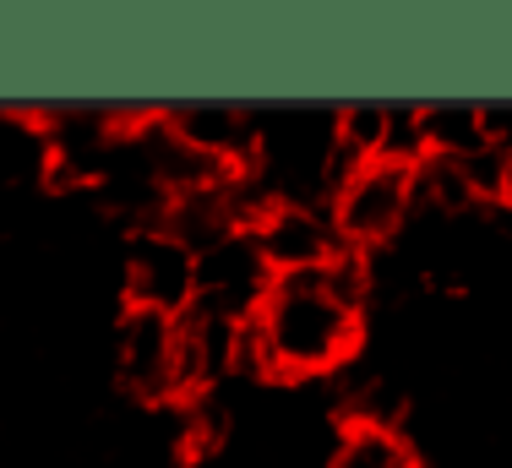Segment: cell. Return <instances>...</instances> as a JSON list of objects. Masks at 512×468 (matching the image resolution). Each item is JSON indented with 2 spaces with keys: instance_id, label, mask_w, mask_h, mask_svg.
Returning a JSON list of instances; mask_svg holds the SVG:
<instances>
[{
  "instance_id": "1",
  "label": "cell",
  "mask_w": 512,
  "mask_h": 468,
  "mask_svg": "<svg viewBox=\"0 0 512 468\" xmlns=\"http://www.w3.org/2000/svg\"><path fill=\"white\" fill-rule=\"evenodd\" d=\"M360 311H349L322 273H284L273 278L262 311H256V332H262L267 354H273L278 381L295 376H322L344 365L360 343Z\"/></svg>"
},
{
  "instance_id": "2",
  "label": "cell",
  "mask_w": 512,
  "mask_h": 468,
  "mask_svg": "<svg viewBox=\"0 0 512 468\" xmlns=\"http://www.w3.org/2000/svg\"><path fill=\"white\" fill-rule=\"evenodd\" d=\"M414 218V169L371 158L333 196V224L349 251H376Z\"/></svg>"
},
{
  "instance_id": "3",
  "label": "cell",
  "mask_w": 512,
  "mask_h": 468,
  "mask_svg": "<svg viewBox=\"0 0 512 468\" xmlns=\"http://www.w3.org/2000/svg\"><path fill=\"white\" fill-rule=\"evenodd\" d=\"M115 381L142 403L180 398V316L126 305L115 322Z\"/></svg>"
},
{
  "instance_id": "4",
  "label": "cell",
  "mask_w": 512,
  "mask_h": 468,
  "mask_svg": "<svg viewBox=\"0 0 512 468\" xmlns=\"http://www.w3.org/2000/svg\"><path fill=\"white\" fill-rule=\"evenodd\" d=\"M120 283H126V305H148V311L180 316L197 300V251H186L175 234L158 224L126 229Z\"/></svg>"
},
{
  "instance_id": "5",
  "label": "cell",
  "mask_w": 512,
  "mask_h": 468,
  "mask_svg": "<svg viewBox=\"0 0 512 468\" xmlns=\"http://www.w3.org/2000/svg\"><path fill=\"white\" fill-rule=\"evenodd\" d=\"M251 240L267 256L273 278L284 273H322L333 256H344V234L333 224V207L322 202H267L251 218Z\"/></svg>"
},
{
  "instance_id": "6",
  "label": "cell",
  "mask_w": 512,
  "mask_h": 468,
  "mask_svg": "<svg viewBox=\"0 0 512 468\" xmlns=\"http://www.w3.org/2000/svg\"><path fill=\"white\" fill-rule=\"evenodd\" d=\"M267 289H273V267L256 251L251 229H240L197 256V300L191 305H202L213 316H229V322H251L262 311Z\"/></svg>"
},
{
  "instance_id": "7",
  "label": "cell",
  "mask_w": 512,
  "mask_h": 468,
  "mask_svg": "<svg viewBox=\"0 0 512 468\" xmlns=\"http://www.w3.org/2000/svg\"><path fill=\"white\" fill-rule=\"evenodd\" d=\"M169 131L202 158H218L224 169H251L256 164V109L246 104H180L164 109Z\"/></svg>"
},
{
  "instance_id": "8",
  "label": "cell",
  "mask_w": 512,
  "mask_h": 468,
  "mask_svg": "<svg viewBox=\"0 0 512 468\" xmlns=\"http://www.w3.org/2000/svg\"><path fill=\"white\" fill-rule=\"evenodd\" d=\"M55 180V137L50 120L33 109L0 104V196L39 191Z\"/></svg>"
},
{
  "instance_id": "9",
  "label": "cell",
  "mask_w": 512,
  "mask_h": 468,
  "mask_svg": "<svg viewBox=\"0 0 512 468\" xmlns=\"http://www.w3.org/2000/svg\"><path fill=\"white\" fill-rule=\"evenodd\" d=\"M420 126H425V158L463 164V158H474L485 147L480 104H474V98H436V104H420Z\"/></svg>"
},
{
  "instance_id": "10",
  "label": "cell",
  "mask_w": 512,
  "mask_h": 468,
  "mask_svg": "<svg viewBox=\"0 0 512 468\" xmlns=\"http://www.w3.org/2000/svg\"><path fill=\"white\" fill-rule=\"evenodd\" d=\"M327 468H420L409 436L398 425H376V420H349L338 436Z\"/></svg>"
},
{
  "instance_id": "11",
  "label": "cell",
  "mask_w": 512,
  "mask_h": 468,
  "mask_svg": "<svg viewBox=\"0 0 512 468\" xmlns=\"http://www.w3.org/2000/svg\"><path fill=\"white\" fill-rule=\"evenodd\" d=\"M480 137L496 153H512V98H491L480 104Z\"/></svg>"
},
{
  "instance_id": "12",
  "label": "cell",
  "mask_w": 512,
  "mask_h": 468,
  "mask_svg": "<svg viewBox=\"0 0 512 468\" xmlns=\"http://www.w3.org/2000/svg\"><path fill=\"white\" fill-rule=\"evenodd\" d=\"M507 207H512V175H507Z\"/></svg>"
}]
</instances>
